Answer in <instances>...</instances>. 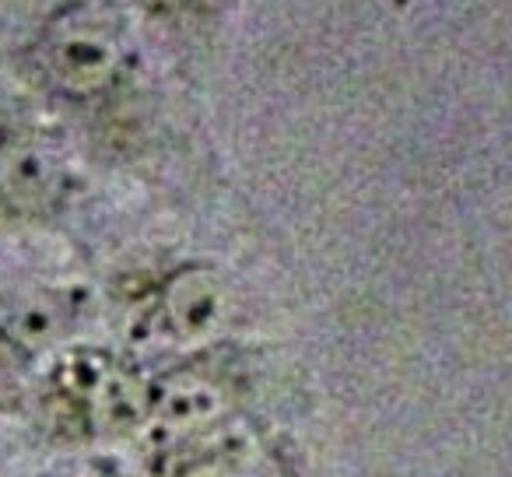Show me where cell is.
Here are the masks:
<instances>
[{"mask_svg":"<svg viewBox=\"0 0 512 477\" xmlns=\"http://www.w3.org/2000/svg\"><path fill=\"white\" fill-rule=\"evenodd\" d=\"M39 71L67 95H95L120 74L123 32L102 4H67L50 18L36 46Z\"/></svg>","mask_w":512,"mask_h":477,"instance_id":"cell-1","label":"cell"},{"mask_svg":"<svg viewBox=\"0 0 512 477\" xmlns=\"http://www.w3.org/2000/svg\"><path fill=\"white\" fill-rule=\"evenodd\" d=\"M67 172L60 155L39 137L0 141V207L11 214H43L60 200Z\"/></svg>","mask_w":512,"mask_h":477,"instance_id":"cell-2","label":"cell"}]
</instances>
